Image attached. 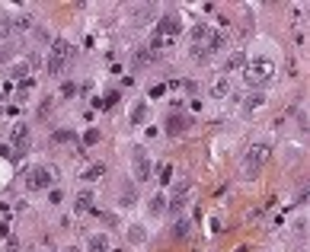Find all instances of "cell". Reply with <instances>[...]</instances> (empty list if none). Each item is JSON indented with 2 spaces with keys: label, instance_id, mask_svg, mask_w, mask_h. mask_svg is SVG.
<instances>
[{
  "label": "cell",
  "instance_id": "6da1fadb",
  "mask_svg": "<svg viewBox=\"0 0 310 252\" xmlns=\"http://www.w3.org/2000/svg\"><path fill=\"white\" fill-rule=\"evenodd\" d=\"M272 74H275V64H272L269 58L246 61V67H243V80H246V86H253V90L265 86V83L272 80Z\"/></svg>",
  "mask_w": 310,
  "mask_h": 252
},
{
  "label": "cell",
  "instance_id": "7a4b0ae2",
  "mask_svg": "<svg viewBox=\"0 0 310 252\" xmlns=\"http://www.w3.org/2000/svg\"><path fill=\"white\" fill-rule=\"evenodd\" d=\"M71 58H74V45H71L67 39H58V42H55V48H51V55H48V61H45L48 74H61Z\"/></svg>",
  "mask_w": 310,
  "mask_h": 252
},
{
  "label": "cell",
  "instance_id": "3957f363",
  "mask_svg": "<svg viewBox=\"0 0 310 252\" xmlns=\"http://www.w3.org/2000/svg\"><path fill=\"white\" fill-rule=\"evenodd\" d=\"M55 166H36L29 172V176H26V188H29V192H42V188H51V182H55Z\"/></svg>",
  "mask_w": 310,
  "mask_h": 252
},
{
  "label": "cell",
  "instance_id": "277c9868",
  "mask_svg": "<svg viewBox=\"0 0 310 252\" xmlns=\"http://www.w3.org/2000/svg\"><path fill=\"white\" fill-rule=\"evenodd\" d=\"M131 163H134V179H137V182H150V179H153V166H150L147 150H144L141 144L131 147Z\"/></svg>",
  "mask_w": 310,
  "mask_h": 252
},
{
  "label": "cell",
  "instance_id": "5b68a950",
  "mask_svg": "<svg viewBox=\"0 0 310 252\" xmlns=\"http://www.w3.org/2000/svg\"><path fill=\"white\" fill-rule=\"evenodd\" d=\"M265 160H269V147H265V144L249 147V153H246V169H243V172H246V179H253V176H256V169H259Z\"/></svg>",
  "mask_w": 310,
  "mask_h": 252
},
{
  "label": "cell",
  "instance_id": "8992f818",
  "mask_svg": "<svg viewBox=\"0 0 310 252\" xmlns=\"http://www.w3.org/2000/svg\"><path fill=\"white\" fill-rule=\"evenodd\" d=\"M189 125H192V121H189L186 115H179V112H173V115H167V134H170V137H179V134H186V131H189Z\"/></svg>",
  "mask_w": 310,
  "mask_h": 252
},
{
  "label": "cell",
  "instance_id": "52a82bcc",
  "mask_svg": "<svg viewBox=\"0 0 310 252\" xmlns=\"http://www.w3.org/2000/svg\"><path fill=\"white\" fill-rule=\"evenodd\" d=\"M10 141H13V150H29V144H32V134H29V128H26V125H13V134H10Z\"/></svg>",
  "mask_w": 310,
  "mask_h": 252
},
{
  "label": "cell",
  "instance_id": "ba28073f",
  "mask_svg": "<svg viewBox=\"0 0 310 252\" xmlns=\"http://www.w3.org/2000/svg\"><path fill=\"white\" fill-rule=\"evenodd\" d=\"M157 58H160V55H153L150 48H134V55H131V67H134V71H141V67H150Z\"/></svg>",
  "mask_w": 310,
  "mask_h": 252
},
{
  "label": "cell",
  "instance_id": "9c48e42d",
  "mask_svg": "<svg viewBox=\"0 0 310 252\" xmlns=\"http://www.w3.org/2000/svg\"><path fill=\"white\" fill-rule=\"evenodd\" d=\"M265 106V96H262V90H256V93H249V96L240 102V109H243V115H253L256 109H262Z\"/></svg>",
  "mask_w": 310,
  "mask_h": 252
},
{
  "label": "cell",
  "instance_id": "30bf717a",
  "mask_svg": "<svg viewBox=\"0 0 310 252\" xmlns=\"http://www.w3.org/2000/svg\"><path fill=\"white\" fill-rule=\"evenodd\" d=\"M243 67H246V55H243V51H234V55L224 61V77H230V74L243 71Z\"/></svg>",
  "mask_w": 310,
  "mask_h": 252
},
{
  "label": "cell",
  "instance_id": "8fae6325",
  "mask_svg": "<svg viewBox=\"0 0 310 252\" xmlns=\"http://www.w3.org/2000/svg\"><path fill=\"white\" fill-rule=\"evenodd\" d=\"M230 93H234V86H230V77H224V74H221L218 80L211 83V96H214V99H227Z\"/></svg>",
  "mask_w": 310,
  "mask_h": 252
},
{
  "label": "cell",
  "instance_id": "7c38bea8",
  "mask_svg": "<svg viewBox=\"0 0 310 252\" xmlns=\"http://www.w3.org/2000/svg\"><path fill=\"white\" fill-rule=\"evenodd\" d=\"M150 16H153V4H144V7H134V10H131V23H134V26H144V23H147V20H150Z\"/></svg>",
  "mask_w": 310,
  "mask_h": 252
},
{
  "label": "cell",
  "instance_id": "4fadbf2b",
  "mask_svg": "<svg viewBox=\"0 0 310 252\" xmlns=\"http://www.w3.org/2000/svg\"><path fill=\"white\" fill-rule=\"evenodd\" d=\"M208 32H211V29H208L205 23H195L192 29H189V39H192V45H202V42L208 39Z\"/></svg>",
  "mask_w": 310,
  "mask_h": 252
},
{
  "label": "cell",
  "instance_id": "5bb4252c",
  "mask_svg": "<svg viewBox=\"0 0 310 252\" xmlns=\"http://www.w3.org/2000/svg\"><path fill=\"white\" fill-rule=\"evenodd\" d=\"M118 204H122V207L137 204V185H125V188H122V195H118Z\"/></svg>",
  "mask_w": 310,
  "mask_h": 252
},
{
  "label": "cell",
  "instance_id": "9a60e30c",
  "mask_svg": "<svg viewBox=\"0 0 310 252\" xmlns=\"http://www.w3.org/2000/svg\"><path fill=\"white\" fill-rule=\"evenodd\" d=\"M192 61H195V64H208V61H211V48L205 45V42H202V45H192Z\"/></svg>",
  "mask_w": 310,
  "mask_h": 252
},
{
  "label": "cell",
  "instance_id": "2e32d148",
  "mask_svg": "<svg viewBox=\"0 0 310 252\" xmlns=\"http://www.w3.org/2000/svg\"><path fill=\"white\" fill-rule=\"evenodd\" d=\"M102 176H106V163H93V166L87 169V172H83V182H96V179H102Z\"/></svg>",
  "mask_w": 310,
  "mask_h": 252
},
{
  "label": "cell",
  "instance_id": "e0dca14e",
  "mask_svg": "<svg viewBox=\"0 0 310 252\" xmlns=\"http://www.w3.org/2000/svg\"><path fill=\"white\" fill-rule=\"evenodd\" d=\"M74 204H77V211H93V214L99 211V207H93V195H90V192H80Z\"/></svg>",
  "mask_w": 310,
  "mask_h": 252
},
{
  "label": "cell",
  "instance_id": "ac0fdd59",
  "mask_svg": "<svg viewBox=\"0 0 310 252\" xmlns=\"http://www.w3.org/2000/svg\"><path fill=\"white\" fill-rule=\"evenodd\" d=\"M87 249H90V252H109V239L102 236V233H96V236H90Z\"/></svg>",
  "mask_w": 310,
  "mask_h": 252
},
{
  "label": "cell",
  "instance_id": "d6986e66",
  "mask_svg": "<svg viewBox=\"0 0 310 252\" xmlns=\"http://www.w3.org/2000/svg\"><path fill=\"white\" fill-rule=\"evenodd\" d=\"M77 141V134L71 131V128H61V131H51V144H71Z\"/></svg>",
  "mask_w": 310,
  "mask_h": 252
},
{
  "label": "cell",
  "instance_id": "ffe728a7",
  "mask_svg": "<svg viewBox=\"0 0 310 252\" xmlns=\"http://www.w3.org/2000/svg\"><path fill=\"white\" fill-rule=\"evenodd\" d=\"M144 239H147V230H144L141 223H131V227H128V242L137 246V242H144Z\"/></svg>",
  "mask_w": 310,
  "mask_h": 252
},
{
  "label": "cell",
  "instance_id": "44dd1931",
  "mask_svg": "<svg viewBox=\"0 0 310 252\" xmlns=\"http://www.w3.org/2000/svg\"><path fill=\"white\" fill-rule=\"evenodd\" d=\"M189 227H192V223H189L186 217H176V223H173V236H176V239L189 236Z\"/></svg>",
  "mask_w": 310,
  "mask_h": 252
},
{
  "label": "cell",
  "instance_id": "7402d4cb",
  "mask_svg": "<svg viewBox=\"0 0 310 252\" xmlns=\"http://www.w3.org/2000/svg\"><path fill=\"white\" fill-rule=\"evenodd\" d=\"M147 207H150V214H163L167 211V195H153Z\"/></svg>",
  "mask_w": 310,
  "mask_h": 252
},
{
  "label": "cell",
  "instance_id": "603a6c76",
  "mask_svg": "<svg viewBox=\"0 0 310 252\" xmlns=\"http://www.w3.org/2000/svg\"><path fill=\"white\" fill-rule=\"evenodd\" d=\"M189 204V198L186 195H173V201H167V211H173V214H179L183 207Z\"/></svg>",
  "mask_w": 310,
  "mask_h": 252
},
{
  "label": "cell",
  "instance_id": "cb8c5ba5",
  "mask_svg": "<svg viewBox=\"0 0 310 252\" xmlns=\"http://www.w3.org/2000/svg\"><path fill=\"white\" fill-rule=\"evenodd\" d=\"M7 36H13V20L7 13H0V39H7Z\"/></svg>",
  "mask_w": 310,
  "mask_h": 252
},
{
  "label": "cell",
  "instance_id": "d4e9b609",
  "mask_svg": "<svg viewBox=\"0 0 310 252\" xmlns=\"http://www.w3.org/2000/svg\"><path fill=\"white\" fill-rule=\"evenodd\" d=\"M99 137H102V134H99V128H90V131L83 134V144L93 147V144H99Z\"/></svg>",
  "mask_w": 310,
  "mask_h": 252
},
{
  "label": "cell",
  "instance_id": "484cf974",
  "mask_svg": "<svg viewBox=\"0 0 310 252\" xmlns=\"http://www.w3.org/2000/svg\"><path fill=\"white\" fill-rule=\"evenodd\" d=\"M29 71H32V67H29V61H26V64H16V67H13V71H10V77H16V80H23V77L29 74Z\"/></svg>",
  "mask_w": 310,
  "mask_h": 252
},
{
  "label": "cell",
  "instance_id": "4316f807",
  "mask_svg": "<svg viewBox=\"0 0 310 252\" xmlns=\"http://www.w3.org/2000/svg\"><path fill=\"white\" fill-rule=\"evenodd\" d=\"M144 118H147V106H137V109L131 112V125H141Z\"/></svg>",
  "mask_w": 310,
  "mask_h": 252
},
{
  "label": "cell",
  "instance_id": "83f0119b",
  "mask_svg": "<svg viewBox=\"0 0 310 252\" xmlns=\"http://www.w3.org/2000/svg\"><path fill=\"white\" fill-rule=\"evenodd\" d=\"M48 201L51 204H61L64 201V192H61V188H48Z\"/></svg>",
  "mask_w": 310,
  "mask_h": 252
},
{
  "label": "cell",
  "instance_id": "f1b7e54d",
  "mask_svg": "<svg viewBox=\"0 0 310 252\" xmlns=\"http://www.w3.org/2000/svg\"><path fill=\"white\" fill-rule=\"evenodd\" d=\"M115 102H118V93H106V99H99V106L102 109H112Z\"/></svg>",
  "mask_w": 310,
  "mask_h": 252
},
{
  "label": "cell",
  "instance_id": "f546056e",
  "mask_svg": "<svg viewBox=\"0 0 310 252\" xmlns=\"http://www.w3.org/2000/svg\"><path fill=\"white\" fill-rule=\"evenodd\" d=\"M13 29H32V20L29 16H20V20H13Z\"/></svg>",
  "mask_w": 310,
  "mask_h": 252
},
{
  "label": "cell",
  "instance_id": "4dcf8cb0",
  "mask_svg": "<svg viewBox=\"0 0 310 252\" xmlns=\"http://www.w3.org/2000/svg\"><path fill=\"white\" fill-rule=\"evenodd\" d=\"M96 214H99V220H102V223H109V227H115V223H118V220H115V214H109V211H96Z\"/></svg>",
  "mask_w": 310,
  "mask_h": 252
},
{
  "label": "cell",
  "instance_id": "1f68e13d",
  "mask_svg": "<svg viewBox=\"0 0 310 252\" xmlns=\"http://www.w3.org/2000/svg\"><path fill=\"white\" fill-rule=\"evenodd\" d=\"M170 179H173V166H170V163H167V166L160 169V182H163V185H167Z\"/></svg>",
  "mask_w": 310,
  "mask_h": 252
},
{
  "label": "cell",
  "instance_id": "d6a6232c",
  "mask_svg": "<svg viewBox=\"0 0 310 252\" xmlns=\"http://www.w3.org/2000/svg\"><path fill=\"white\" fill-rule=\"evenodd\" d=\"M74 93H77V83H64V86H61V96H64V99H71Z\"/></svg>",
  "mask_w": 310,
  "mask_h": 252
},
{
  "label": "cell",
  "instance_id": "836d02e7",
  "mask_svg": "<svg viewBox=\"0 0 310 252\" xmlns=\"http://www.w3.org/2000/svg\"><path fill=\"white\" fill-rule=\"evenodd\" d=\"M163 93H167V86H163V83L160 86H150V99H160Z\"/></svg>",
  "mask_w": 310,
  "mask_h": 252
},
{
  "label": "cell",
  "instance_id": "e575fe53",
  "mask_svg": "<svg viewBox=\"0 0 310 252\" xmlns=\"http://www.w3.org/2000/svg\"><path fill=\"white\" fill-rule=\"evenodd\" d=\"M10 58H13V48H10V45H7L4 51H0V64H7V61H10Z\"/></svg>",
  "mask_w": 310,
  "mask_h": 252
},
{
  "label": "cell",
  "instance_id": "d590c367",
  "mask_svg": "<svg viewBox=\"0 0 310 252\" xmlns=\"http://www.w3.org/2000/svg\"><path fill=\"white\" fill-rule=\"evenodd\" d=\"M64 252H80V249H77V246H67V249H64Z\"/></svg>",
  "mask_w": 310,
  "mask_h": 252
}]
</instances>
